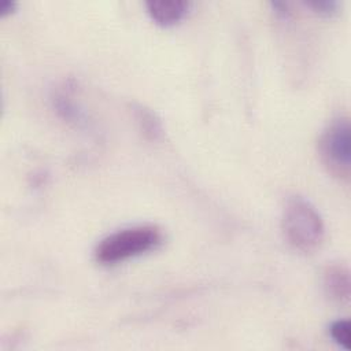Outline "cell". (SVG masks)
I'll list each match as a JSON object with an SVG mask.
<instances>
[{
  "instance_id": "9",
  "label": "cell",
  "mask_w": 351,
  "mask_h": 351,
  "mask_svg": "<svg viewBox=\"0 0 351 351\" xmlns=\"http://www.w3.org/2000/svg\"><path fill=\"white\" fill-rule=\"evenodd\" d=\"M15 7H16V3H15V1L3 0V1L0 3V14H1V15H7V14L12 12Z\"/></svg>"
},
{
  "instance_id": "6",
  "label": "cell",
  "mask_w": 351,
  "mask_h": 351,
  "mask_svg": "<svg viewBox=\"0 0 351 351\" xmlns=\"http://www.w3.org/2000/svg\"><path fill=\"white\" fill-rule=\"evenodd\" d=\"M133 114L140 130L144 133L147 138L158 140L162 136V122L155 112H152L149 108H145L144 106L134 104Z\"/></svg>"
},
{
  "instance_id": "3",
  "label": "cell",
  "mask_w": 351,
  "mask_h": 351,
  "mask_svg": "<svg viewBox=\"0 0 351 351\" xmlns=\"http://www.w3.org/2000/svg\"><path fill=\"white\" fill-rule=\"evenodd\" d=\"M318 155L326 170L339 180L348 181L351 174V128L347 117L333 119L321 133Z\"/></svg>"
},
{
  "instance_id": "7",
  "label": "cell",
  "mask_w": 351,
  "mask_h": 351,
  "mask_svg": "<svg viewBox=\"0 0 351 351\" xmlns=\"http://www.w3.org/2000/svg\"><path fill=\"white\" fill-rule=\"evenodd\" d=\"M330 337L344 350H350V321L337 319L329 328Z\"/></svg>"
},
{
  "instance_id": "8",
  "label": "cell",
  "mask_w": 351,
  "mask_h": 351,
  "mask_svg": "<svg viewBox=\"0 0 351 351\" xmlns=\"http://www.w3.org/2000/svg\"><path fill=\"white\" fill-rule=\"evenodd\" d=\"M306 7L311 8L314 12L319 15H332L336 12L339 3L335 0H313V1H306Z\"/></svg>"
},
{
  "instance_id": "2",
  "label": "cell",
  "mask_w": 351,
  "mask_h": 351,
  "mask_svg": "<svg viewBox=\"0 0 351 351\" xmlns=\"http://www.w3.org/2000/svg\"><path fill=\"white\" fill-rule=\"evenodd\" d=\"M162 240L160 229L154 225L119 229L99 241L95 248V259L100 265H117L158 248Z\"/></svg>"
},
{
  "instance_id": "4",
  "label": "cell",
  "mask_w": 351,
  "mask_h": 351,
  "mask_svg": "<svg viewBox=\"0 0 351 351\" xmlns=\"http://www.w3.org/2000/svg\"><path fill=\"white\" fill-rule=\"evenodd\" d=\"M191 3L185 0H149L145 1L151 19L160 26H173L182 21L189 12Z\"/></svg>"
},
{
  "instance_id": "5",
  "label": "cell",
  "mask_w": 351,
  "mask_h": 351,
  "mask_svg": "<svg viewBox=\"0 0 351 351\" xmlns=\"http://www.w3.org/2000/svg\"><path fill=\"white\" fill-rule=\"evenodd\" d=\"M325 293L337 303H348L351 295V281L348 267L344 265H330L322 276Z\"/></svg>"
},
{
  "instance_id": "1",
  "label": "cell",
  "mask_w": 351,
  "mask_h": 351,
  "mask_svg": "<svg viewBox=\"0 0 351 351\" xmlns=\"http://www.w3.org/2000/svg\"><path fill=\"white\" fill-rule=\"evenodd\" d=\"M281 229L288 244L304 254L319 248L325 237L321 214L302 196H291L285 202L281 214Z\"/></svg>"
}]
</instances>
